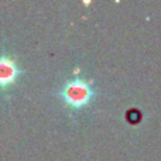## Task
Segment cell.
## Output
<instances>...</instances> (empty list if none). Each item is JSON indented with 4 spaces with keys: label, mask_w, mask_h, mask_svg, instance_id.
<instances>
[{
    "label": "cell",
    "mask_w": 161,
    "mask_h": 161,
    "mask_svg": "<svg viewBox=\"0 0 161 161\" xmlns=\"http://www.w3.org/2000/svg\"><path fill=\"white\" fill-rule=\"evenodd\" d=\"M24 71L19 64V58L13 54L3 51L0 53V93L8 97L11 89L19 83Z\"/></svg>",
    "instance_id": "2"
},
{
    "label": "cell",
    "mask_w": 161,
    "mask_h": 161,
    "mask_svg": "<svg viewBox=\"0 0 161 161\" xmlns=\"http://www.w3.org/2000/svg\"><path fill=\"white\" fill-rule=\"evenodd\" d=\"M55 95L64 108H67L71 113H78L91 105L93 97L96 96V92L92 86V80L80 78L75 72V76L61 83Z\"/></svg>",
    "instance_id": "1"
}]
</instances>
